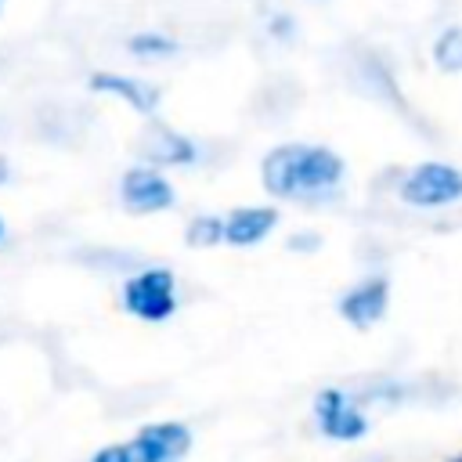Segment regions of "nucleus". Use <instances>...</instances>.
<instances>
[{
    "mask_svg": "<svg viewBox=\"0 0 462 462\" xmlns=\"http://www.w3.org/2000/svg\"><path fill=\"white\" fill-rule=\"evenodd\" d=\"M184 242L191 249H217V245H224V217H217V213L191 217L188 227H184Z\"/></svg>",
    "mask_w": 462,
    "mask_h": 462,
    "instance_id": "13",
    "label": "nucleus"
},
{
    "mask_svg": "<svg viewBox=\"0 0 462 462\" xmlns=\"http://www.w3.org/2000/svg\"><path fill=\"white\" fill-rule=\"evenodd\" d=\"M285 245H289L292 253H314V249H321V235L310 231V227H303V231H292Z\"/></svg>",
    "mask_w": 462,
    "mask_h": 462,
    "instance_id": "14",
    "label": "nucleus"
},
{
    "mask_svg": "<svg viewBox=\"0 0 462 462\" xmlns=\"http://www.w3.org/2000/svg\"><path fill=\"white\" fill-rule=\"evenodd\" d=\"M141 155L144 166H195L199 162V144L184 137L180 130L170 126H148L141 137Z\"/></svg>",
    "mask_w": 462,
    "mask_h": 462,
    "instance_id": "8",
    "label": "nucleus"
},
{
    "mask_svg": "<svg viewBox=\"0 0 462 462\" xmlns=\"http://www.w3.org/2000/svg\"><path fill=\"white\" fill-rule=\"evenodd\" d=\"M314 422H318L321 437H328L336 444H354L368 433V415H365L361 401L343 386H325L314 397Z\"/></svg>",
    "mask_w": 462,
    "mask_h": 462,
    "instance_id": "5",
    "label": "nucleus"
},
{
    "mask_svg": "<svg viewBox=\"0 0 462 462\" xmlns=\"http://www.w3.org/2000/svg\"><path fill=\"white\" fill-rule=\"evenodd\" d=\"M0 4H4V0H0Z\"/></svg>",
    "mask_w": 462,
    "mask_h": 462,
    "instance_id": "19",
    "label": "nucleus"
},
{
    "mask_svg": "<svg viewBox=\"0 0 462 462\" xmlns=\"http://www.w3.org/2000/svg\"><path fill=\"white\" fill-rule=\"evenodd\" d=\"M448 462H462V451H458V455H451V458H448Z\"/></svg>",
    "mask_w": 462,
    "mask_h": 462,
    "instance_id": "18",
    "label": "nucleus"
},
{
    "mask_svg": "<svg viewBox=\"0 0 462 462\" xmlns=\"http://www.w3.org/2000/svg\"><path fill=\"white\" fill-rule=\"evenodd\" d=\"M397 195L411 209L455 206L462 202V170H455L451 162H419L401 177Z\"/></svg>",
    "mask_w": 462,
    "mask_h": 462,
    "instance_id": "4",
    "label": "nucleus"
},
{
    "mask_svg": "<svg viewBox=\"0 0 462 462\" xmlns=\"http://www.w3.org/2000/svg\"><path fill=\"white\" fill-rule=\"evenodd\" d=\"M271 29H274L278 36H285V32H292V22H285V18H274V22H271Z\"/></svg>",
    "mask_w": 462,
    "mask_h": 462,
    "instance_id": "15",
    "label": "nucleus"
},
{
    "mask_svg": "<svg viewBox=\"0 0 462 462\" xmlns=\"http://www.w3.org/2000/svg\"><path fill=\"white\" fill-rule=\"evenodd\" d=\"M346 177V162L328 144H307V141H285L274 144L260 162V180L271 199L300 202V206H321L339 195V184Z\"/></svg>",
    "mask_w": 462,
    "mask_h": 462,
    "instance_id": "1",
    "label": "nucleus"
},
{
    "mask_svg": "<svg viewBox=\"0 0 462 462\" xmlns=\"http://www.w3.org/2000/svg\"><path fill=\"white\" fill-rule=\"evenodd\" d=\"M126 51H130L137 61H166V58H173V54L180 51V43H177L173 36L159 32V29H141V32H134V36L126 40Z\"/></svg>",
    "mask_w": 462,
    "mask_h": 462,
    "instance_id": "11",
    "label": "nucleus"
},
{
    "mask_svg": "<svg viewBox=\"0 0 462 462\" xmlns=\"http://www.w3.org/2000/svg\"><path fill=\"white\" fill-rule=\"evenodd\" d=\"M119 303L137 321H148V325L170 321L177 314V307H180V300H177V274L170 267H162V263L137 267L130 278H123Z\"/></svg>",
    "mask_w": 462,
    "mask_h": 462,
    "instance_id": "3",
    "label": "nucleus"
},
{
    "mask_svg": "<svg viewBox=\"0 0 462 462\" xmlns=\"http://www.w3.org/2000/svg\"><path fill=\"white\" fill-rule=\"evenodd\" d=\"M430 54H433V65H437L440 72H448V76L462 72V25L440 29V36L433 40Z\"/></svg>",
    "mask_w": 462,
    "mask_h": 462,
    "instance_id": "12",
    "label": "nucleus"
},
{
    "mask_svg": "<svg viewBox=\"0 0 462 462\" xmlns=\"http://www.w3.org/2000/svg\"><path fill=\"white\" fill-rule=\"evenodd\" d=\"M7 180H11V162L0 155V184H7Z\"/></svg>",
    "mask_w": 462,
    "mask_h": 462,
    "instance_id": "16",
    "label": "nucleus"
},
{
    "mask_svg": "<svg viewBox=\"0 0 462 462\" xmlns=\"http://www.w3.org/2000/svg\"><path fill=\"white\" fill-rule=\"evenodd\" d=\"M390 310V278L386 274H368L361 282H354L346 292H339L336 300V314L354 325V328H372L386 318Z\"/></svg>",
    "mask_w": 462,
    "mask_h": 462,
    "instance_id": "7",
    "label": "nucleus"
},
{
    "mask_svg": "<svg viewBox=\"0 0 462 462\" xmlns=\"http://www.w3.org/2000/svg\"><path fill=\"white\" fill-rule=\"evenodd\" d=\"M278 227L274 206H238L224 213V245L231 249H253Z\"/></svg>",
    "mask_w": 462,
    "mask_h": 462,
    "instance_id": "9",
    "label": "nucleus"
},
{
    "mask_svg": "<svg viewBox=\"0 0 462 462\" xmlns=\"http://www.w3.org/2000/svg\"><path fill=\"white\" fill-rule=\"evenodd\" d=\"M191 451V430L177 419L148 422L130 440L105 444L90 455V462H180Z\"/></svg>",
    "mask_w": 462,
    "mask_h": 462,
    "instance_id": "2",
    "label": "nucleus"
},
{
    "mask_svg": "<svg viewBox=\"0 0 462 462\" xmlns=\"http://www.w3.org/2000/svg\"><path fill=\"white\" fill-rule=\"evenodd\" d=\"M87 87H90L94 94H112V97H119L123 105H130V108L141 112V116H152V112L159 108V87H152L148 79H137V76L94 72Z\"/></svg>",
    "mask_w": 462,
    "mask_h": 462,
    "instance_id": "10",
    "label": "nucleus"
},
{
    "mask_svg": "<svg viewBox=\"0 0 462 462\" xmlns=\"http://www.w3.org/2000/svg\"><path fill=\"white\" fill-rule=\"evenodd\" d=\"M4 235H7V224H4V217H0V242H4Z\"/></svg>",
    "mask_w": 462,
    "mask_h": 462,
    "instance_id": "17",
    "label": "nucleus"
},
{
    "mask_svg": "<svg viewBox=\"0 0 462 462\" xmlns=\"http://www.w3.org/2000/svg\"><path fill=\"white\" fill-rule=\"evenodd\" d=\"M119 202L126 213L134 217H148V213H162L177 202V191L170 184V177L155 166H130L119 177Z\"/></svg>",
    "mask_w": 462,
    "mask_h": 462,
    "instance_id": "6",
    "label": "nucleus"
}]
</instances>
